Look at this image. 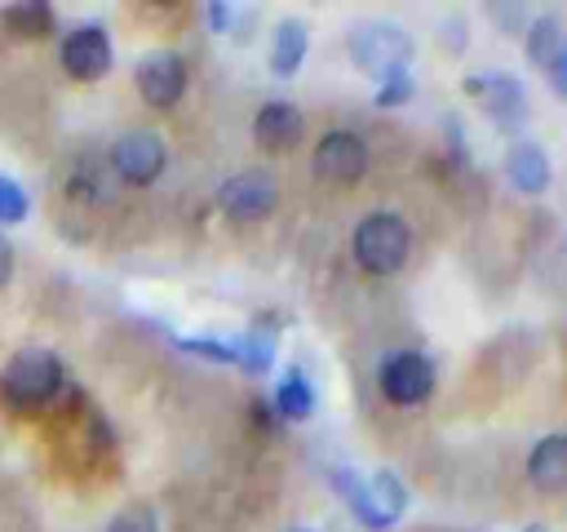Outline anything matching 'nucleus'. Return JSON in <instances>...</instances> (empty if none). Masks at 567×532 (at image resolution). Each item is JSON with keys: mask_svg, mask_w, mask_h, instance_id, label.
<instances>
[{"mask_svg": "<svg viewBox=\"0 0 567 532\" xmlns=\"http://www.w3.org/2000/svg\"><path fill=\"white\" fill-rule=\"evenodd\" d=\"M523 532H549V528H540V523H532V528H523Z\"/></svg>", "mask_w": 567, "mask_h": 532, "instance_id": "nucleus-27", "label": "nucleus"}, {"mask_svg": "<svg viewBox=\"0 0 567 532\" xmlns=\"http://www.w3.org/2000/svg\"><path fill=\"white\" fill-rule=\"evenodd\" d=\"M377 390L399 408L425 403L430 390H434V368L421 350H390L377 368Z\"/></svg>", "mask_w": 567, "mask_h": 532, "instance_id": "nucleus-4", "label": "nucleus"}, {"mask_svg": "<svg viewBox=\"0 0 567 532\" xmlns=\"http://www.w3.org/2000/svg\"><path fill=\"white\" fill-rule=\"evenodd\" d=\"M275 412H279L284 421H306V417L315 412V390H310V381H306L301 368L284 372V381L275 386Z\"/></svg>", "mask_w": 567, "mask_h": 532, "instance_id": "nucleus-17", "label": "nucleus"}, {"mask_svg": "<svg viewBox=\"0 0 567 532\" xmlns=\"http://www.w3.org/2000/svg\"><path fill=\"white\" fill-rule=\"evenodd\" d=\"M527 474L545 497H558L567 488V439L563 434H545L527 457Z\"/></svg>", "mask_w": 567, "mask_h": 532, "instance_id": "nucleus-14", "label": "nucleus"}, {"mask_svg": "<svg viewBox=\"0 0 567 532\" xmlns=\"http://www.w3.org/2000/svg\"><path fill=\"white\" fill-rule=\"evenodd\" d=\"M0 22L18 40H40V35L53 31V9L44 0H18V4H4L0 9Z\"/></svg>", "mask_w": 567, "mask_h": 532, "instance_id": "nucleus-16", "label": "nucleus"}, {"mask_svg": "<svg viewBox=\"0 0 567 532\" xmlns=\"http://www.w3.org/2000/svg\"><path fill=\"white\" fill-rule=\"evenodd\" d=\"M306 44H310L306 22L301 18H284L275 27V40H270V75H279V80L297 75L301 62H306Z\"/></svg>", "mask_w": 567, "mask_h": 532, "instance_id": "nucleus-15", "label": "nucleus"}, {"mask_svg": "<svg viewBox=\"0 0 567 532\" xmlns=\"http://www.w3.org/2000/svg\"><path fill=\"white\" fill-rule=\"evenodd\" d=\"M332 488L341 492V501L354 510V519L363 523V528H385L381 523V514H377V505H372V492H368V479L363 474H354V470H332Z\"/></svg>", "mask_w": 567, "mask_h": 532, "instance_id": "nucleus-18", "label": "nucleus"}, {"mask_svg": "<svg viewBox=\"0 0 567 532\" xmlns=\"http://www.w3.org/2000/svg\"><path fill=\"white\" fill-rule=\"evenodd\" d=\"M62 390V364L53 350H18L0 372V395L13 408H40Z\"/></svg>", "mask_w": 567, "mask_h": 532, "instance_id": "nucleus-2", "label": "nucleus"}, {"mask_svg": "<svg viewBox=\"0 0 567 532\" xmlns=\"http://www.w3.org/2000/svg\"><path fill=\"white\" fill-rule=\"evenodd\" d=\"M368 492H372V505H377V514H381L385 528L408 510V488H403V479L390 474V470H377V474L368 479Z\"/></svg>", "mask_w": 567, "mask_h": 532, "instance_id": "nucleus-19", "label": "nucleus"}, {"mask_svg": "<svg viewBox=\"0 0 567 532\" xmlns=\"http://www.w3.org/2000/svg\"><path fill=\"white\" fill-rule=\"evenodd\" d=\"M350 58L372 80H385L394 71H408L412 62V35L394 22H359L350 31Z\"/></svg>", "mask_w": 567, "mask_h": 532, "instance_id": "nucleus-3", "label": "nucleus"}, {"mask_svg": "<svg viewBox=\"0 0 567 532\" xmlns=\"http://www.w3.org/2000/svg\"><path fill=\"white\" fill-rule=\"evenodd\" d=\"M177 346H182V350H190V355H199V359H208V364H235V355H230V341H208V337H182Z\"/></svg>", "mask_w": 567, "mask_h": 532, "instance_id": "nucleus-24", "label": "nucleus"}, {"mask_svg": "<svg viewBox=\"0 0 567 532\" xmlns=\"http://www.w3.org/2000/svg\"><path fill=\"white\" fill-rule=\"evenodd\" d=\"M412 93H416L412 75H408V71H394V75H385V80H381V89H377V106H381V111L403 106V102H412Z\"/></svg>", "mask_w": 567, "mask_h": 532, "instance_id": "nucleus-23", "label": "nucleus"}, {"mask_svg": "<svg viewBox=\"0 0 567 532\" xmlns=\"http://www.w3.org/2000/svg\"><path fill=\"white\" fill-rule=\"evenodd\" d=\"M252 137L261 151H292L306 137V115L292 102H261L252 120Z\"/></svg>", "mask_w": 567, "mask_h": 532, "instance_id": "nucleus-12", "label": "nucleus"}, {"mask_svg": "<svg viewBox=\"0 0 567 532\" xmlns=\"http://www.w3.org/2000/svg\"><path fill=\"white\" fill-rule=\"evenodd\" d=\"M315 173L328 182H359L368 173V142L350 129H332L315 146Z\"/></svg>", "mask_w": 567, "mask_h": 532, "instance_id": "nucleus-8", "label": "nucleus"}, {"mask_svg": "<svg viewBox=\"0 0 567 532\" xmlns=\"http://www.w3.org/2000/svg\"><path fill=\"white\" fill-rule=\"evenodd\" d=\"M523 35H527V40H523L527 58L549 75L554 93L563 98V93H567V40H563L558 18H554V13H540V18H532V27H527Z\"/></svg>", "mask_w": 567, "mask_h": 532, "instance_id": "nucleus-9", "label": "nucleus"}, {"mask_svg": "<svg viewBox=\"0 0 567 532\" xmlns=\"http://www.w3.org/2000/svg\"><path fill=\"white\" fill-rule=\"evenodd\" d=\"M27 208H31L27 191H22L13 177L0 173V226H18V222L27 217Z\"/></svg>", "mask_w": 567, "mask_h": 532, "instance_id": "nucleus-22", "label": "nucleus"}, {"mask_svg": "<svg viewBox=\"0 0 567 532\" xmlns=\"http://www.w3.org/2000/svg\"><path fill=\"white\" fill-rule=\"evenodd\" d=\"M106 532H159V519H155V510H151L146 501H133V505H124V510L106 523Z\"/></svg>", "mask_w": 567, "mask_h": 532, "instance_id": "nucleus-21", "label": "nucleus"}, {"mask_svg": "<svg viewBox=\"0 0 567 532\" xmlns=\"http://www.w3.org/2000/svg\"><path fill=\"white\" fill-rule=\"evenodd\" d=\"M350 253L368 275H394V270H403V262L412 253V231L399 213H372L354 226Z\"/></svg>", "mask_w": 567, "mask_h": 532, "instance_id": "nucleus-1", "label": "nucleus"}, {"mask_svg": "<svg viewBox=\"0 0 567 532\" xmlns=\"http://www.w3.org/2000/svg\"><path fill=\"white\" fill-rule=\"evenodd\" d=\"M465 93H478L483 106H487V115H492L501 129H514V124H523V115H527V93H523V84H518L514 75H501V71L470 75V80H465Z\"/></svg>", "mask_w": 567, "mask_h": 532, "instance_id": "nucleus-10", "label": "nucleus"}, {"mask_svg": "<svg viewBox=\"0 0 567 532\" xmlns=\"http://www.w3.org/2000/svg\"><path fill=\"white\" fill-rule=\"evenodd\" d=\"M204 18H208V27H213V31H226V22H230V9H226L221 0H213V4L204 9Z\"/></svg>", "mask_w": 567, "mask_h": 532, "instance_id": "nucleus-25", "label": "nucleus"}, {"mask_svg": "<svg viewBox=\"0 0 567 532\" xmlns=\"http://www.w3.org/2000/svg\"><path fill=\"white\" fill-rule=\"evenodd\" d=\"M111 164H115V173H120L124 182H133V186H151V182L164 173L168 151H164L159 133H151V129H133V133H124V137L111 146Z\"/></svg>", "mask_w": 567, "mask_h": 532, "instance_id": "nucleus-7", "label": "nucleus"}, {"mask_svg": "<svg viewBox=\"0 0 567 532\" xmlns=\"http://www.w3.org/2000/svg\"><path fill=\"white\" fill-rule=\"evenodd\" d=\"M58 58H62V71L71 75V80H102L106 71H111V58H115V49H111V35L97 27V22H84V27H71L66 35H62V49H58Z\"/></svg>", "mask_w": 567, "mask_h": 532, "instance_id": "nucleus-6", "label": "nucleus"}, {"mask_svg": "<svg viewBox=\"0 0 567 532\" xmlns=\"http://www.w3.org/2000/svg\"><path fill=\"white\" fill-rule=\"evenodd\" d=\"M137 89L151 106H177V98L186 93V62L177 53H151L146 62H137Z\"/></svg>", "mask_w": 567, "mask_h": 532, "instance_id": "nucleus-11", "label": "nucleus"}, {"mask_svg": "<svg viewBox=\"0 0 567 532\" xmlns=\"http://www.w3.org/2000/svg\"><path fill=\"white\" fill-rule=\"evenodd\" d=\"M505 177L514 182V191H523V195H540L545 186H549V177H554V168H549V155L536 146V142H514L509 146V155H505Z\"/></svg>", "mask_w": 567, "mask_h": 532, "instance_id": "nucleus-13", "label": "nucleus"}, {"mask_svg": "<svg viewBox=\"0 0 567 532\" xmlns=\"http://www.w3.org/2000/svg\"><path fill=\"white\" fill-rule=\"evenodd\" d=\"M230 355H235V364H239L244 372H266V368L275 364V337H270L266 328H252V332H244L239 341H230Z\"/></svg>", "mask_w": 567, "mask_h": 532, "instance_id": "nucleus-20", "label": "nucleus"}, {"mask_svg": "<svg viewBox=\"0 0 567 532\" xmlns=\"http://www.w3.org/2000/svg\"><path fill=\"white\" fill-rule=\"evenodd\" d=\"M288 532H306V528H288Z\"/></svg>", "mask_w": 567, "mask_h": 532, "instance_id": "nucleus-28", "label": "nucleus"}, {"mask_svg": "<svg viewBox=\"0 0 567 532\" xmlns=\"http://www.w3.org/2000/svg\"><path fill=\"white\" fill-rule=\"evenodd\" d=\"M217 204L235 222H257V217H266L279 204V182H275L270 168H244V173H235V177L221 182Z\"/></svg>", "mask_w": 567, "mask_h": 532, "instance_id": "nucleus-5", "label": "nucleus"}, {"mask_svg": "<svg viewBox=\"0 0 567 532\" xmlns=\"http://www.w3.org/2000/svg\"><path fill=\"white\" fill-rule=\"evenodd\" d=\"M9 275H13V244L0 235V288L9 284Z\"/></svg>", "mask_w": 567, "mask_h": 532, "instance_id": "nucleus-26", "label": "nucleus"}]
</instances>
